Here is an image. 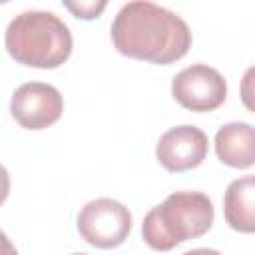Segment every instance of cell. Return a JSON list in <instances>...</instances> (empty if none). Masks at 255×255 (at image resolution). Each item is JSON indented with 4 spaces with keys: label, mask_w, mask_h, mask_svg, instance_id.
Returning <instances> with one entry per match:
<instances>
[{
    "label": "cell",
    "mask_w": 255,
    "mask_h": 255,
    "mask_svg": "<svg viewBox=\"0 0 255 255\" xmlns=\"http://www.w3.org/2000/svg\"><path fill=\"white\" fill-rule=\"evenodd\" d=\"M64 112V98L44 82H26L18 86L10 100L12 118L26 129H44L60 120Z\"/></svg>",
    "instance_id": "obj_6"
},
{
    "label": "cell",
    "mask_w": 255,
    "mask_h": 255,
    "mask_svg": "<svg viewBox=\"0 0 255 255\" xmlns=\"http://www.w3.org/2000/svg\"><path fill=\"white\" fill-rule=\"evenodd\" d=\"M110 34L122 56L159 66L181 60L193 42L181 16L147 0L124 4L112 22Z\"/></svg>",
    "instance_id": "obj_1"
},
{
    "label": "cell",
    "mask_w": 255,
    "mask_h": 255,
    "mask_svg": "<svg viewBox=\"0 0 255 255\" xmlns=\"http://www.w3.org/2000/svg\"><path fill=\"white\" fill-rule=\"evenodd\" d=\"M223 215L231 229L239 233L255 231V179L243 175L233 179L223 195Z\"/></svg>",
    "instance_id": "obj_9"
},
{
    "label": "cell",
    "mask_w": 255,
    "mask_h": 255,
    "mask_svg": "<svg viewBox=\"0 0 255 255\" xmlns=\"http://www.w3.org/2000/svg\"><path fill=\"white\" fill-rule=\"evenodd\" d=\"M215 219L211 199L201 191H173L163 203L151 207L141 223V237L153 251L205 235Z\"/></svg>",
    "instance_id": "obj_3"
},
{
    "label": "cell",
    "mask_w": 255,
    "mask_h": 255,
    "mask_svg": "<svg viewBox=\"0 0 255 255\" xmlns=\"http://www.w3.org/2000/svg\"><path fill=\"white\" fill-rule=\"evenodd\" d=\"M12 60L28 68L54 70L72 54V32L54 12L26 10L14 16L4 36Z\"/></svg>",
    "instance_id": "obj_2"
},
{
    "label": "cell",
    "mask_w": 255,
    "mask_h": 255,
    "mask_svg": "<svg viewBox=\"0 0 255 255\" xmlns=\"http://www.w3.org/2000/svg\"><path fill=\"white\" fill-rule=\"evenodd\" d=\"M78 231L86 243L98 249H114L128 239L131 213L112 197H98L88 201L78 213Z\"/></svg>",
    "instance_id": "obj_4"
},
{
    "label": "cell",
    "mask_w": 255,
    "mask_h": 255,
    "mask_svg": "<svg viewBox=\"0 0 255 255\" xmlns=\"http://www.w3.org/2000/svg\"><path fill=\"white\" fill-rule=\"evenodd\" d=\"M10 193V175H8V169L0 163V205L6 201Z\"/></svg>",
    "instance_id": "obj_11"
},
{
    "label": "cell",
    "mask_w": 255,
    "mask_h": 255,
    "mask_svg": "<svg viewBox=\"0 0 255 255\" xmlns=\"http://www.w3.org/2000/svg\"><path fill=\"white\" fill-rule=\"evenodd\" d=\"M72 255H88V253H72Z\"/></svg>",
    "instance_id": "obj_14"
},
{
    "label": "cell",
    "mask_w": 255,
    "mask_h": 255,
    "mask_svg": "<svg viewBox=\"0 0 255 255\" xmlns=\"http://www.w3.org/2000/svg\"><path fill=\"white\" fill-rule=\"evenodd\" d=\"M207 149L209 141L203 129L195 126H175L157 139L155 157L167 171L181 173L201 165Z\"/></svg>",
    "instance_id": "obj_7"
},
{
    "label": "cell",
    "mask_w": 255,
    "mask_h": 255,
    "mask_svg": "<svg viewBox=\"0 0 255 255\" xmlns=\"http://www.w3.org/2000/svg\"><path fill=\"white\" fill-rule=\"evenodd\" d=\"M0 255H18L16 247L12 245V241L8 239V235L0 229Z\"/></svg>",
    "instance_id": "obj_12"
},
{
    "label": "cell",
    "mask_w": 255,
    "mask_h": 255,
    "mask_svg": "<svg viewBox=\"0 0 255 255\" xmlns=\"http://www.w3.org/2000/svg\"><path fill=\"white\" fill-rule=\"evenodd\" d=\"M171 96L179 106L191 112H213L227 98L225 78L207 64H193L175 74Z\"/></svg>",
    "instance_id": "obj_5"
},
{
    "label": "cell",
    "mask_w": 255,
    "mask_h": 255,
    "mask_svg": "<svg viewBox=\"0 0 255 255\" xmlns=\"http://www.w3.org/2000/svg\"><path fill=\"white\" fill-rule=\"evenodd\" d=\"M76 18H82V20H94V18H98L100 16V12L106 8V2L102 0V2H78V4H74V2H66L64 4Z\"/></svg>",
    "instance_id": "obj_10"
},
{
    "label": "cell",
    "mask_w": 255,
    "mask_h": 255,
    "mask_svg": "<svg viewBox=\"0 0 255 255\" xmlns=\"http://www.w3.org/2000/svg\"><path fill=\"white\" fill-rule=\"evenodd\" d=\"M183 255H221V253H219V251H215V249L199 247V249H191V251H185Z\"/></svg>",
    "instance_id": "obj_13"
},
{
    "label": "cell",
    "mask_w": 255,
    "mask_h": 255,
    "mask_svg": "<svg viewBox=\"0 0 255 255\" xmlns=\"http://www.w3.org/2000/svg\"><path fill=\"white\" fill-rule=\"evenodd\" d=\"M215 153L221 163L235 169H249L255 163V131L247 122H229L215 133Z\"/></svg>",
    "instance_id": "obj_8"
}]
</instances>
